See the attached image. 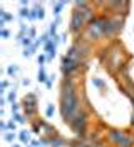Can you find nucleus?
Returning <instances> with one entry per match:
<instances>
[{
    "label": "nucleus",
    "instance_id": "nucleus-1",
    "mask_svg": "<svg viewBox=\"0 0 134 147\" xmlns=\"http://www.w3.org/2000/svg\"><path fill=\"white\" fill-rule=\"evenodd\" d=\"M80 109H82V102H80L77 82L74 80V77H64L61 84V115L64 124L69 125Z\"/></svg>",
    "mask_w": 134,
    "mask_h": 147
},
{
    "label": "nucleus",
    "instance_id": "nucleus-2",
    "mask_svg": "<svg viewBox=\"0 0 134 147\" xmlns=\"http://www.w3.org/2000/svg\"><path fill=\"white\" fill-rule=\"evenodd\" d=\"M69 127H71V130L77 137L86 139V136H87V127H89V112L82 107L79 110V114L71 120Z\"/></svg>",
    "mask_w": 134,
    "mask_h": 147
},
{
    "label": "nucleus",
    "instance_id": "nucleus-3",
    "mask_svg": "<svg viewBox=\"0 0 134 147\" xmlns=\"http://www.w3.org/2000/svg\"><path fill=\"white\" fill-rule=\"evenodd\" d=\"M90 50H92V45H90V44L84 42L82 38H77V40L67 49V54L65 55H67L69 59H72V60L86 62V59H87V55L90 54Z\"/></svg>",
    "mask_w": 134,
    "mask_h": 147
},
{
    "label": "nucleus",
    "instance_id": "nucleus-4",
    "mask_svg": "<svg viewBox=\"0 0 134 147\" xmlns=\"http://www.w3.org/2000/svg\"><path fill=\"white\" fill-rule=\"evenodd\" d=\"M107 140L114 147H134V136L126 130H109Z\"/></svg>",
    "mask_w": 134,
    "mask_h": 147
},
{
    "label": "nucleus",
    "instance_id": "nucleus-5",
    "mask_svg": "<svg viewBox=\"0 0 134 147\" xmlns=\"http://www.w3.org/2000/svg\"><path fill=\"white\" fill-rule=\"evenodd\" d=\"M109 65V69H111V65L114 67V70L116 69H121L122 65H124V50H122V47H111L109 49V52H107V60H106V67ZM112 70V72H114Z\"/></svg>",
    "mask_w": 134,
    "mask_h": 147
},
{
    "label": "nucleus",
    "instance_id": "nucleus-6",
    "mask_svg": "<svg viewBox=\"0 0 134 147\" xmlns=\"http://www.w3.org/2000/svg\"><path fill=\"white\" fill-rule=\"evenodd\" d=\"M86 64V62H79V60H72L67 55L62 57V65H61V70H62L64 77H74V74L79 72L80 67Z\"/></svg>",
    "mask_w": 134,
    "mask_h": 147
},
{
    "label": "nucleus",
    "instance_id": "nucleus-7",
    "mask_svg": "<svg viewBox=\"0 0 134 147\" xmlns=\"http://www.w3.org/2000/svg\"><path fill=\"white\" fill-rule=\"evenodd\" d=\"M37 95L35 94H27L24 97V102H22V109H24V114H25L27 119H32L37 115Z\"/></svg>",
    "mask_w": 134,
    "mask_h": 147
},
{
    "label": "nucleus",
    "instance_id": "nucleus-8",
    "mask_svg": "<svg viewBox=\"0 0 134 147\" xmlns=\"http://www.w3.org/2000/svg\"><path fill=\"white\" fill-rule=\"evenodd\" d=\"M35 122L40 125V130H42V134H44V136H47V137H54V136H57V129L52 127L47 120L39 119V120H35Z\"/></svg>",
    "mask_w": 134,
    "mask_h": 147
},
{
    "label": "nucleus",
    "instance_id": "nucleus-9",
    "mask_svg": "<svg viewBox=\"0 0 134 147\" xmlns=\"http://www.w3.org/2000/svg\"><path fill=\"white\" fill-rule=\"evenodd\" d=\"M12 20H14V15L12 13H9L7 10H3V9H0V30L5 28V25L9 22H12Z\"/></svg>",
    "mask_w": 134,
    "mask_h": 147
},
{
    "label": "nucleus",
    "instance_id": "nucleus-10",
    "mask_svg": "<svg viewBox=\"0 0 134 147\" xmlns=\"http://www.w3.org/2000/svg\"><path fill=\"white\" fill-rule=\"evenodd\" d=\"M32 132L30 130H20L17 136H18V140L24 144V146H30V142H32V136H30Z\"/></svg>",
    "mask_w": 134,
    "mask_h": 147
},
{
    "label": "nucleus",
    "instance_id": "nucleus-11",
    "mask_svg": "<svg viewBox=\"0 0 134 147\" xmlns=\"http://www.w3.org/2000/svg\"><path fill=\"white\" fill-rule=\"evenodd\" d=\"M67 146V140L62 137V136H54V137H50V147H64Z\"/></svg>",
    "mask_w": 134,
    "mask_h": 147
},
{
    "label": "nucleus",
    "instance_id": "nucleus-12",
    "mask_svg": "<svg viewBox=\"0 0 134 147\" xmlns=\"http://www.w3.org/2000/svg\"><path fill=\"white\" fill-rule=\"evenodd\" d=\"M65 5H67V2H52V13L55 17H61Z\"/></svg>",
    "mask_w": 134,
    "mask_h": 147
},
{
    "label": "nucleus",
    "instance_id": "nucleus-13",
    "mask_svg": "<svg viewBox=\"0 0 134 147\" xmlns=\"http://www.w3.org/2000/svg\"><path fill=\"white\" fill-rule=\"evenodd\" d=\"M49 80V75L45 72V67H39V72H37V82L39 84H47Z\"/></svg>",
    "mask_w": 134,
    "mask_h": 147
},
{
    "label": "nucleus",
    "instance_id": "nucleus-14",
    "mask_svg": "<svg viewBox=\"0 0 134 147\" xmlns=\"http://www.w3.org/2000/svg\"><path fill=\"white\" fill-rule=\"evenodd\" d=\"M25 114H22V112H17V114H12V120L14 122H17V124H25Z\"/></svg>",
    "mask_w": 134,
    "mask_h": 147
},
{
    "label": "nucleus",
    "instance_id": "nucleus-15",
    "mask_svg": "<svg viewBox=\"0 0 134 147\" xmlns=\"http://www.w3.org/2000/svg\"><path fill=\"white\" fill-rule=\"evenodd\" d=\"M5 97H7V100H9V104H14V102L17 100V89L14 87L12 90H9V92H7V95H5Z\"/></svg>",
    "mask_w": 134,
    "mask_h": 147
},
{
    "label": "nucleus",
    "instance_id": "nucleus-16",
    "mask_svg": "<svg viewBox=\"0 0 134 147\" xmlns=\"http://www.w3.org/2000/svg\"><path fill=\"white\" fill-rule=\"evenodd\" d=\"M54 115H55V107H54V104H47V107H45V117H47V119H52Z\"/></svg>",
    "mask_w": 134,
    "mask_h": 147
},
{
    "label": "nucleus",
    "instance_id": "nucleus-17",
    "mask_svg": "<svg viewBox=\"0 0 134 147\" xmlns=\"http://www.w3.org/2000/svg\"><path fill=\"white\" fill-rule=\"evenodd\" d=\"M17 137L18 136H15V132H7V134H3V140L9 142V144H15L14 140H15Z\"/></svg>",
    "mask_w": 134,
    "mask_h": 147
},
{
    "label": "nucleus",
    "instance_id": "nucleus-18",
    "mask_svg": "<svg viewBox=\"0 0 134 147\" xmlns=\"http://www.w3.org/2000/svg\"><path fill=\"white\" fill-rule=\"evenodd\" d=\"M7 74H9L10 77H17L18 75V67L17 65H9V67H7Z\"/></svg>",
    "mask_w": 134,
    "mask_h": 147
},
{
    "label": "nucleus",
    "instance_id": "nucleus-19",
    "mask_svg": "<svg viewBox=\"0 0 134 147\" xmlns=\"http://www.w3.org/2000/svg\"><path fill=\"white\" fill-rule=\"evenodd\" d=\"M92 85H96L99 90H104V89H106V84L102 82L101 79H97V77H94V79H92Z\"/></svg>",
    "mask_w": 134,
    "mask_h": 147
},
{
    "label": "nucleus",
    "instance_id": "nucleus-20",
    "mask_svg": "<svg viewBox=\"0 0 134 147\" xmlns=\"http://www.w3.org/2000/svg\"><path fill=\"white\" fill-rule=\"evenodd\" d=\"M30 10L32 9H20L18 10V15H20V18H22V20H29V17H30Z\"/></svg>",
    "mask_w": 134,
    "mask_h": 147
},
{
    "label": "nucleus",
    "instance_id": "nucleus-21",
    "mask_svg": "<svg viewBox=\"0 0 134 147\" xmlns=\"http://www.w3.org/2000/svg\"><path fill=\"white\" fill-rule=\"evenodd\" d=\"M37 62H39V65H40V67H44L45 62H49V60H47V55H45L44 52H42V54L37 57Z\"/></svg>",
    "mask_w": 134,
    "mask_h": 147
},
{
    "label": "nucleus",
    "instance_id": "nucleus-22",
    "mask_svg": "<svg viewBox=\"0 0 134 147\" xmlns=\"http://www.w3.org/2000/svg\"><path fill=\"white\" fill-rule=\"evenodd\" d=\"M35 20H39V13H37V9L34 7V9L30 10V17H29V22H35Z\"/></svg>",
    "mask_w": 134,
    "mask_h": 147
},
{
    "label": "nucleus",
    "instance_id": "nucleus-23",
    "mask_svg": "<svg viewBox=\"0 0 134 147\" xmlns=\"http://www.w3.org/2000/svg\"><path fill=\"white\" fill-rule=\"evenodd\" d=\"M7 127H9V132H15L17 130V122H14L12 119L7 120Z\"/></svg>",
    "mask_w": 134,
    "mask_h": 147
},
{
    "label": "nucleus",
    "instance_id": "nucleus-24",
    "mask_svg": "<svg viewBox=\"0 0 134 147\" xmlns=\"http://www.w3.org/2000/svg\"><path fill=\"white\" fill-rule=\"evenodd\" d=\"M30 132H32V134H42V130H40V125H39L37 122H34V124H32V127H30Z\"/></svg>",
    "mask_w": 134,
    "mask_h": 147
},
{
    "label": "nucleus",
    "instance_id": "nucleus-25",
    "mask_svg": "<svg viewBox=\"0 0 134 147\" xmlns=\"http://www.w3.org/2000/svg\"><path fill=\"white\" fill-rule=\"evenodd\" d=\"M40 144L45 147H50V137H47V136H42L40 137Z\"/></svg>",
    "mask_w": 134,
    "mask_h": 147
},
{
    "label": "nucleus",
    "instance_id": "nucleus-26",
    "mask_svg": "<svg viewBox=\"0 0 134 147\" xmlns=\"http://www.w3.org/2000/svg\"><path fill=\"white\" fill-rule=\"evenodd\" d=\"M20 105H22V104H17V102L10 104V109H12V114H17V112H20Z\"/></svg>",
    "mask_w": 134,
    "mask_h": 147
},
{
    "label": "nucleus",
    "instance_id": "nucleus-27",
    "mask_svg": "<svg viewBox=\"0 0 134 147\" xmlns=\"http://www.w3.org/2000/svg\"><path fill=\"white\" fill-rule=\"evenodd\" d=\"M0 37H2L3 40H5V38H9V37H10V30H9V28H2V30H0Z\"/></svg>",
    "mask_w": 134,
    "mask_h": 147
},
{
    "label": "nucleus",
    "instance_id": "nucleus-28",
    "mask_svg": "<svg viewBox=\"0 0 134 147\" xmlns=\"http://www.w3.org/2000/svg\"><path fill=\"white\" fill-rule=\"evenodd\" d=\"M54 80H55V75H49V80H47V84H45V87H47V89H52Z\"/></svg>",
    "mask_w": 134,
    "mask_h": 147
},
{
    "label": "nucleus",
    "instance_id": "nucleus-29",
    "mask_svg": "<svg viewBox=\"0 0 134 147\" xmlns=\"http://www.w3.org/2000/svg\"><path fill=\"white\" fill-rule=\"evenodd\" d=\"M9 80H2L0 82V90H3V92H7V89H9Z\"/></svg>",
    "mask_w": 134,
    "mask_h": 147
},
{
    "label": "nucleus",
    "instance_id": "nucleus-30",
    "mask_svg": "<svg viewBox=\"0 0 134 147\" xmlns=\"http://www.w3.org/2000/svg\"><path fill=\"white\" fill-rule=\"evenodd\" d=\"M0 130H2V134H7L9 132V127H7V122H0Z\"/></svg>",
    "mask_w": 134,
    "mask_h": 147
},
{
    "label": "nucleus",
    "instance_id": "nucleus-31",
    "mask_svg": "<svg viewBox=\"0 0 134 147\" xmlns=\"http://www.w3.org/2000/svg\"><path fill=\"white\" fill-rule=\"evenodd\" d=\"M40 139H32V142H30V147H40Z\"/></svg>",
    "mask_w": 134,
    "mask_h": 147
},
{
    "label": "nucleus",
    "instance_id": "nucleus-32",
    "mask_svg": "<svg viewBox=\"0 0 134 147\" xmlns=\"http://www.w3.org/2000/svg\"><path fill=\"white\" fill-rule=\"evenodd\" d=\"M35 35H37L35 28H30V30H29V37H30V38H32V40H34V38H35Z\"/></svg>",
    "mask_w": 134,
    "mask_h": 147
},
{
    "label": "nucleus",
    "instance_id": "nucleus-33",
    "mask_svg": "<svg viewBox=\"0 0 134 147\" xmlns=\"http://www.w3.org/2000/svg\"><path fill=\"white\" fill-rule=\"evenodd\" d=\"M22 84H24V85H30V80H29V79H24V80H22Z\"/></svg>",
    "mask_w": 134,
    "mask_h": 147
},
{
    "label": "nucleus",
    "instance_id": "nucleus-34",
    "mask_svg": "<svg viewBox=\"0 0 134 147\" xmlns=\"http://www.w3.org/2000/svg\"><path fill=\"white\" fill-rule=\"evenodd\" d=\"M10 147H22V146H20V144H12Z\"/></svg>",
    "mask_w": 134,
    "mask_h": 147
},
{
    "label": "nucleus",
    "instance_id": "nucleus-35",
    "mask_svg": "<svg viewBox=\"0 0 134 147\" xmlns=\"http://www.w3.org/2000/svg\"><path fill=\"white\" fill-rule=\"evenodd\" d=\"M27 147H30V146H27Z\"/></svg>",
    "mask_w": 134,
    "mask_h": 147
}]
</instances>
